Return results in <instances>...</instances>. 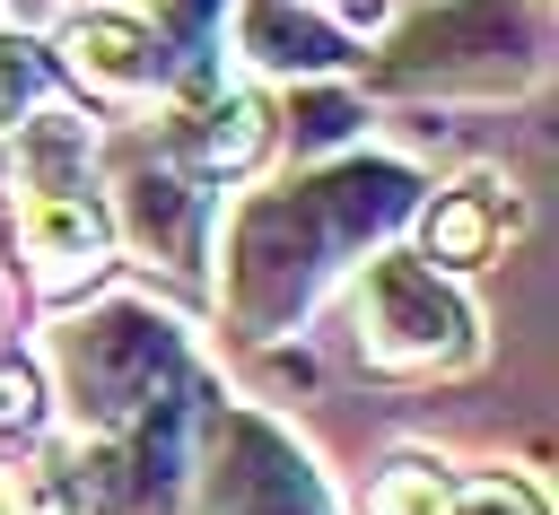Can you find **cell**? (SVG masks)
I'll return each mask as SVG.
<instances>
[{"mask_svg": "<svg viewBox=\"0 0 559 515\" xmlns=\"http://www.w3.org/2000/svg\"><path fill=\"white\" fill-rule=\"evenodd\" d=\"M140 131L183 175H201L210 192H227V183H253L271 166V148H280V96L262 79H245V70H201L166 105H148Z\"/></svg>", "mask_w": 559, "mask_h": 515, "instance_id": "8", "label": "cell"}, {"mask_svg": "<svg viewBox=\"0 0 559 515\" xmlns=\"http://www.w3.org/2000/svg\"><path fill=\"white\" fill-rule=\"evenodd\" d=\"M454 489V463L437 445H393L384 471L367 480V515H437Z\"/></svg>", "mask_w": 559, "mask_h": 515, "instance_id": "14", "label": "cell"}, {"mask_svg": "<svg viewBox=\"0 0 559 515\" xmlns=\"http://www.w3.org/2000/svg\"><path fill=\"white\" fill-rule=\"evenodd\" d=\"M175 515H349V506H341L323 454L280 410L210 384L183 480H175Z\"/></svg>", "mask_w": 559, "mask_h": 515, "instance_id": "6", "label": "cell"}, {"mask_svg": "<svg viewBox=\"0 0 559 515\" xmlns=\"http://www.w3.org/2000/svg\"><path fill=\"white\" fill-rule=\"evenodd\" d=\"M437 515H550V498H542V480H524L507 463H454V489Z\"/></svg>", "mask_w": 559, "mask_h": 515, "instance_id": "16", "label": "cell"}, {"mask_svg": "<svg viewBox=\"0 0 559 515\" xmlns=\"http://www.w3.org/2000/svg\"><path fill=\"white\" fill-rule=\"evenodd\" d=\"M35 375H44L52 436L96 445L114 463L131 515H148V498H166L183 480L192 419L218 384L192 323L166 297L114 288V279L79 306H52V323L35 340Z\"/></svg>", "mask_w": 559, "mask_h": 515, "instance_id": "2", "label": "cell"}, {"mask_svg": "<svg viewBox=\"0 0 559 515\" xmlns=\"http://www.w3.org/2000/svg\"><path fill=\"white\" fill-rule=\"evenodd\" d=\"M271 96H280V140L297 157L358 148V131H367V96L349 79H297V87H271Z\"/></svg>", "mask_w": 559, "mask_h": 515, "instance_id": "12", "label": "cell"}, {"mask_svg": "<svg viewBox=\"0 0 559 515\" xmlns=\"http://www.w3.org/2000/svg\"><path fill=\"white\" fill-rule=\"evenodd\" d=\"M96 175H105V218H114L122 262L157 271L175 297H201L210 288V236H218V201L227 192H210L201 175H183L148 131H105Z\"/></svg>", "mask_w": 559, "mask_h": 515, "instance_id": "7", "label": "cell"}, {"mask_svg": "<svg viewBox=\"0 0 559 515\" xmlns=\"http://www.w3.org/2000/svg\"><path fill=\"white\" fill-rule=\"evenodd\" d=\"M61 506V463H52V445L35 436V445H9L0 454V515H52Z\"/></svg>", "mask_w": 559, "mask_h": 515, "instance_id": "18", "label": "cell"}, {"mask_svg": "<svg viewBox=\"0 0 559 515\" xmlns=\"http://www.w3.org/2000/svg\"><path fill=\"white\" fill-rule=\"evenodd\" d=\"M96 148H105V122H96L79 96L35 105L26 122L0 131V192H9L17 279H26V297H35L44 314L96 297V288L122 271V244H114V218H105Z\"/></svg>", "mask_w": 559, "mask_h": 515, "instance_id": "3", "label": "cell"}, {"mask_svg": "<svg viewBox=\"0 0 559 515\" xmlns=\"http://www.w3.org/2000/svg\"><path fill=\"white\" fill-rule=\"evenodd\" d=\"M0 314H9V279H0Z\"/></svg>", "mask_w": 559, "mask_h": 515, "instance_id": "19", "label": "cell"}, {"mask_svg": "<svg viewBox=\"0 0 559 515\" xmlns=\"http://www.w3.org/2000/svg\"><path fill=\"white\" fill-rule=\"evenodd\" d=\"M44 52H52L61 87H70L87 113H148V105H166L175 79H183V61L157 44V26H148L140 9H122V0L70 9Z\"/></svg>", "mask_w": 559, "mask_h": 515, "instance_id": "9", "label": "cell"}, {"mask_svg": "<svg viewBox=\"0 0 559 515\" xmlns=\"http://www.w3.org/2000/svg\"><path fill=\"white\" fill-rule=\"evenodd\" d=\"M44 428H52V410H44L35 349H9V340H0V454H9V445H35Z\"/></svg>", "mask_w": 559, "mask_h": 515, "instance_id": "17", "label": "cell"}, {"mask_svg": "<svg viewBox=\"0 0 559 515\" xmlns=\"http://www.w3.org/2000/svg\"><path fill=\"white\" fill-rule=\"evenodd\" d=\"M515 227H524V192H515V175H498V166H463V175H445V183H428V192L411 201L402 244H411L419 262H437L445 279H472V271H489V262L515 244Z\"/></svg>", "mask_w": 559, "mask_h": 515, "instance_id": "10", "label": "cell"}, {"mask_svg": "<svg viewBox=\"0 0 559 515\" xmlns=\"http://www.w3.org/2000/svg\"><path fill=\"white\" fill-rule=\"evenodd\" d=\"M550 70L542 0H411L402 17L358 44L349 87L358 96H411V105H515Z\"/></svg>", "mask_w": 559, "mask_h": 515, "instance_id": "4", "label": "cell"}, {"mask_svg": "<svg viewBox=\"0 0 559 515\" xmlns=\"http://www.w3.org/2000/svg\"><path fill=\"white\" fill-rule=\"evenodd\" d=\"M428 192V175L402 148H332V157H297L271 183H245L218 201V236H210V306L218 332L245 349H280L314 323V306L411 227V201Z\"/></svg>", "mask_w": 559, "mask_h": 515, "instance_id": "1", "label": "cell"}, {"mask_svg": "<svg viewBox=\"0 0 559 515\" xmlns=\"http://www.w3.org/2000/svg\"><path fill=\"white\" fill-rule=\"evenodd\" d=\"M245 79L262 87H297V79H349L358 70V35L323 9V0H227V44Z\"/></svg>", "mask_w": 559, "mask_h": 515, "instance_id": "11", "label": "cell"}, {"mask_svg": "<svg viewBox=\"0 0 559 515\" xmlns=\"http://www.w3.org/2000/svg\"><path fill=\"white\" fill-rule=\"evenodd\" d=\"M341 297H349V358L384 384H445L489 358L480 297L463 279H445L437 262H419L402 236L376 244L341 279Z\"/></svg>", "mask_w": 559, "mask_h": 515, "instance_id": "5", "label": "cell"}, {"mask_svg": "<svg viewBox=\"0 0 559 515\" xmlns=\"http://www.w3.org/2000/svg\"><path fill=\"white\" fill-rule=\"evenodd\" d=\"M61 96H70V87H61L52 52H44V35H26L17 17H0V131L26 122L35 105H61Z\"/></svg>", "mask_w": 559, "mask_h": 515, "instance_id": "15", "label": "cell"}, {"mask_svg": "<svg viewBox=\"0 0 559 515\" xmlns=\"http://www.w3.org/2000/svg\"><path fill=\"white\" fill-rule=\"evenodd\" d=\"M148 26H157V44L183 61V79H201V70H227V0H131ZM175 79V87H183Z\"/></svg>", "mask_w": 559, "mask_h": 515, "instance_id": "13", "label": "cell"}]
</instances>
